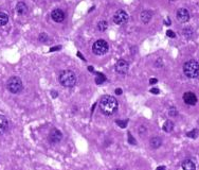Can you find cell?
Returning <instances> with one entry per match:
<instances>
[{"label": "cell", "instance_id": "obj_21", "mask_svg": "<svg viewBox=\"0 0 199 170\" xmlns=\"http://www.w3.org/2000/svg\"><path fill=\"white\" fill-rule=\"evenodd\" d=\"M99 74V77H96V79H95L96 84H102V83H104V82L106 81L105 76H104V74Z\"/></svg>", "mask_w": 199, "mask_h": 170}, {"label": "cell", "instance_id": "obj_7", "mask_svg": "<svg viewBox=\"0 0 199 170\" xmlns=\"http://www.w3.org/2000/svg\"><path fill=\"white\" fill-rule=\"evenodd\" d=\"M129 64L125 60H119L116 64V71L120 74H125L128 71Z\"/></svg>", "mask_w": 199, "mask_h": 170}, {"label": "cell", "instance_id": "obj_25", "mask_svg": "<svg viewBox=\"0 0 199 170\" xmlns=\"http://www.w3.org/2000/svg\"><path fill=\"white\" fill-rule=\"evenodd\" d=\"M116 124H119L121 128H125L126 124H127V121H121V120H116Z\"/></svg>", "mask_w": 199, "mask_h": 170}, {"label": "cell", "instance_id": "obj_22", "mask_svg": "<svg viewBox=\"0 0 199 170\" xmlns=\"http://www.w3.org/2000/svg\"><path fill=\"white\" fill-rule=\"evenodd\" d=\"M38 39L40 42H46L47 41H48V35H47L46 33H41L40 35H39Z\"/></svg>", "mask_w": 199, "mask_h": 170}, {"label": "cell", "instance_id": "obj_4", "mask_svg": "<svg viewBox=\"0 0 199 170\" xmlns=\"http://www.w3.org/2000/svg\"><path fill=\"white\" fill-rule=\"evenodd\" d=\"M6 88L12 94H19L23 89V84L18 77H11L6 82Z\"/></svg>", "mask_w": 199, "mask_h": 170}, {"label": "cell", "instance_id": "obj_13", "mask_svg": "<svg viewBox=\"0 0 199 170\" xmlns=\"http://www.w3.org/2000/svg\"><path fill=\"white\" fill-rule=\"evenodd\" d=\"M16 12L19 15H24L28 12V7L24 2H18L16 6Z\"/></svg>", "mask_w": 199, "mask_h": 170}, {"label": "cell", "instance_id": "obj_11", "mask_svg": "<svg viewBox=\"0 0 199 170\" xmlns=\"http://www.w3.org/2000/svg\"><path fill=\"white\" fill-rule=\"evenodd\" d=\"M51 17L55 22H61V21L65 20V17H66V16H65V13L61 11V10L55 9V10H53V11H52Z\"/></svg>", "mask_w": 199, "mask_h": 170}, {"label": "cell", "instance_id": "obj_35", "mask_svg": "<svg viewBox=\"0 0 199 170\" xmlns=\"http://www.w3.org/2000/svg\"><path fill=\"white\" fill-rule=\"evenodd\" d=\"M171 1H176V0H171Z\"/></svg>", "mask_w": 199, "mask_h": 170}, {"label": "cell", "instance_id": "obj_6", "mask_svg": "<svg viewBox=\"0 0 199 170\" xmlns=\"http://www.w3.org/2000/svg\"><path fill=\"white\" fill-rule=\"evenodd\" d=\"M128 20V14L126 13L125 11L123 10H119V11L116 12L113 16V21L114 24L119 25V26H122V25H125Z\"/></svg>", "mask_w": 199, "mask_h": 170}, {"label": "cell", "instance_id": "obj_15", "mask_svg": "<svg viewBox=\"0 0 199 170\" xmlns=\"http://www.w3.org/2000/svg\"><path fill=\"white\" fill-rule=\"evenodd\" d=\"M149 144H150V146L153 147L154 149H157L162 145V139L158 136H154L153 138L149 141Z\"/></svg>", "mask_w": 199, "mask_h": 170}, {"label": "cell", "instance_id": "obj_26", "mask_svg": "<svg viewBox=\"0 0 199 170\" xmlns=\"http://www.w3.org/2000/svg\"><path fill=\"white\" fill-rule=\"evenodd\" d=\"M151 92V94H154V95H158L159 92H160V91H159L158 88H155V87H154V88H150V91H149Z\"/></svg>", "mask_w": 199, "mask_h": 170}, {"label": "cell", "instance_id": "obj_28", "mask_svg": "<svg viewBox=\"0 0 199 170\" xmlns=\"http://www.w3.org/2000/svg\"><path fill=\"white\" fill-rule=\"evenodd\" d=\"M157 82H158V80H157V79H150V80H149V83H150V84H156Z\"/></svg>", "mask_w": 199, "mask_h": 170}, {"label": "cell", "instance_id": "obj_31", "mask_svg": "<svg viewBox=\"0 0 199 170\" xmlns=\"http://www.w3.org/2000/svg\"><path fill=\"white\" fill-rule=\"evenodd\" d=\"M157 170H165V167H164V166L158 167V168H157Z\"/></svg>", "mask_w": 199, "mask_h": 170}, {"label": "cell", "instance_id": "obj_9", "mask_svg": "<svg viewBox=\"0 0 199 170\" xmlns=\"http://www.w3.org/2000/svg\"><path fill=\"white\" fill-rule=\"evenodd\" d=\"M183 101L185 102L188 105H195L197 103V97L192 92H186L183 95Z\"/></svg>", "mask_w": 199, "mask_h": 170}, {"label": "cell", "instance_id": "obj_12", "mask_svg": "<svg viewBox=\"0 0 199 170\" xmlns=\"http://www.w3.org/2000/svg\"><path fill=\"white\" fill-rule=\"evenodd\" d=\"M7 128H9V122L6 116L3 115H0V135L6 133Z\"/></svg>", "mask_w": 199, "mask_h": 170}, {"label": "cell", "instance_id": "obj_8", "mask_svg": "<svg viewBox=\"0 0 199 170\" xmlns=\"http://www.w3.org/2000/svg\"><path fill=\"white\" fill-rule=\"evenodd\" d=\"M61 137H63V134L61 133V131L57 129H52L51 132L49 134V141L51 144H56V142L61 141Z\"/></svg>", "mask_w": 199, "mask_h": 170}, {"label": "cell", "instance_id": "obj_20", "mask_svg": "<svg viewBox=\"0 0 199 170\" xmlns=\"http://www.w3.org/2000/svg\"><path fill=\"white\" fill-rule=\"evenodd\" d=\"M198 134H199L198 130L197 129H194L191 132H188V134H186V135H188L190 138H196V137L198 136Z\"/></svg>", "mask_w": 199, "mask_h": 170}, {"label": "cell", "instance_id": "obj_18", "mask_svg": "<svg viewBox=\"0 0 199 170\" xmlns=\"http://www.w3.org/2000/svg\"><path fill=\"white\" fill-rule=\"evenodd\" d=\"M9 21V16L7 14L3 13V12H0V27L1 26H6Z\"/></svg>", "mask_w": 199, "mask_h": 170}, {"label": "cell", "instance_id": "obj_5", "mask_svg": "<svg viewBox=\"0 0 199 170\" xmlns=\"http://www.w3.org/2000/svg\"><path fill=\"white\" fill-rule=\"evenodd\" d=\"M108 49H109L108 44L104 39H99V41L94 42L92 46V51L96 56H104V54H106L108 52Z\"/></svg>", "mask_w": 199, "mask_h": 170}, {"label": "cell", "instance_id": "obj_1", "mask_svg": "<svg viewBox=\"0 0 199 170\" xmlns=\"http://www.w3.org/2000/svg\"><path fill=\"white\" fill-rule=\"evenodd\" d=\"M100 110L104 115L110 116L118 110V101L112 96H104L100 101Z\"/></svg>", "mask_w": 199, "mask_h": 170}, {"label": "cell", "instance_id": "obj_27", "mask_svg": "<svg viewBox=\"0 0 199 170\" xmlns=\"http://www.w3.org/2000/svg\"><path fill=\"white\" fill-rule=\"evenodd\" d=\"M59 49H61V46H56V47H53V48H51V50H50V51L53 52V51H56V50H59Z\"/></svg>", "mask_w": 199, "mask_h": 170}, {"label": "cell", "instance_id": "obj_17", "mask_svg": "<svg viewBox=\"0 0 199 170\" xmlns=\"http://www.w3.org/2000/svg\"><path fill=\"white\" fill-rule=\"evenodd\" d=\"M174 130V122L171 121V120H167L164 122L163 124V131L164 132H167V133H170Z\"/></svg>", "mask_w": 199, "mask_h": 170}, {"label": "cell", "instance_id": "obj_3", "mask_svg": "<svg viewBox=\"0 0 199 170\" xmlns=\"http://www.w3.org/2000/svg\"><path fill=\"white\" fill-rule=\"evenodd\" d=\"M183 72L188 78L195 79L199 76V64L194 60L188 61L183 65Z\"/></svg>", "mask_w": 199, "mask_h": 170}, {"label": "cell", "instance_id": "obj_19", "mask_svg": "<svg viewBox=\"0 0 199 170\" xmlns=\"http://www.w3.org/2000/svg\"><path fill=\"white\" fill-rule=\"evenodd\" d=\"M107 27H108V24L105 21V20H101V21H99V24H98V29L100 30V31H105V30L107 29Z\"/></svg>", "mask_w": 199, "mask_h": 170}, {"label": "cell", "instance_id": "obj_29", "mask_svg": "<svg viewBox=\"0 0 199 170\" xmlns=\"http://www.w3.org/2000/svg\"><path fill=\"white\" fill-rule=\"evenodd\" d=\"M142 132H143V133L145 132V128H144V127H140V130H139V133L141 134Z\"/></svg>", "mask_w": 199, "mask_h": 170}, {"label": "cell", "instance_id": "obj_2", "mask_svg": "<svg viewBox=\"0 0 199 170\" xmlns=\"http://www.w3.org/2000/svg\"><path fill=\"white\" fill-rule=\"evenodd\" d=\"M58 80H59V83L63 85V86L69 87V88L75 86L76 81H78L75 74L71 70H64L61 74H59Z\"/></svg>", "mask_w": 199, "mask_h": 170}, {"label": "cell", "instance_id": "obj_14", "mask_svg": "<svg viewBox=\"0 0 199 170\" xmlns=\"http://www.w3.org/2000/svg\"><path fill=\"white\" fill-rule=\"evenodd\" d=\"M182 169L183 170H196V165L191 159H185L182 163Z\"/></svg>", "mask_w": 199, "mask_h": 170}, {"label": "cell", "instance_id": "obj_34", "mask_svg": "<svg viewBox=\"0 0 199 170\" xmlns=\"http://www.w3.org/2000/svg\"><path fill=\"white\" fill-rule=\"evenodd\" d=\"M114 170H123V169H114Z\"/></svg>", "mask_w": 199, "mask_h": 170}, {"label": "cell", "instance_id": "obj_30", "mask_svg": "<svg viewBox=\"0 0 199 170\" xmlns=\"http://www.w3.org/2000/svg\"><path fill=\"white\" fill-rule=\"evenodd\" d=\"M116 95H121L122 94V89L121 88H116Z\"/></svg>", "mask_w": 199, "mask_h": 170}, {"label": "cell", "instance_id": "obj_16", "mask_svg": "<svg viewBox=\"0 0 199 170\" xmlns=\"http://www.w3.org/2000/svg\"><path fill=\"white\" fill-rule=\"evenodd\" d=\"M151 16H153V13L149 11H143L142 13H141V20H142L144 24H147V22L150 21L151 19Z\"/></svg>", "mask_w": 199, "mask_h": 170}, {"label": "cell", "instance_id": "obj_23", "mask_svg": "<svg viewBox=\"0 0 199 170\" xmlns=\"http://www.w3.org/2000/svg\"><path fill=\"white\" fill-rule=\"evenodd\" d=\"M168 114H170L171 116H176V115H177V110H176L175 107H171L170 111H168Z\"/></svg>", "mask_w": 199, "mask_h": 170}, {"label": "cell", "instance_id": "obj_10", "mask_svg": "<svg viewBox=\"0 0 199 170\" xmlns=\"http://www.w3.org/2000/svg\"><path fill=\"white\" fill-rule=\"evenodd\" d=\"M177 19L180 22H182V24H184V22L188 21V19H190V14H188V10L183 9V7L179 9L178 11H177Z\"/></svg>", "mask_w": 199, "mask_h": 170}, {"label": "cell", "instance_id": "obj_33", "mask_svg": "<svg viewBox=\"0 0 199 170\" xmlns=\"http://www.w3.org/2000/svg\"><path fill=\"white\" fill-rule=\"evenodd\" d=\"M164 24H167V25H171V20H170V19H168V18H167V20H165V21H164Z\"/></svg>", "mask_w": 199, "mask_h": 170}, {"label": "cell", "instance_id": "obj_24", "mask_svg": "<svg viewBox=\"0 0 199 170\" xmlns=\"http://www.w3.org/2000/svg\"><path fill=\"white\" fill-rule=\"evenodd\" d=\"M166 35H167L168 37H171V38H174V37H176V34L174 33L171 30H167V31H166Z\"/></svg>", "mask_w": 199, "mask_h": 170}, {"label": "cell", "instance_id": "obj_32", "mask_svg": "<svg viewBox=\"0 0 199 170\" xmlns=\"http://www.w3.org/2000/svg\"><path fill=\"white\" fill-rule=\"evenodd\" d=\"M88 69H89V71H92V72H94V69H93V67L89 66V67H88Z\"/></svg>", "mask_w": 199, "mask_h": 170}]
</instances>
